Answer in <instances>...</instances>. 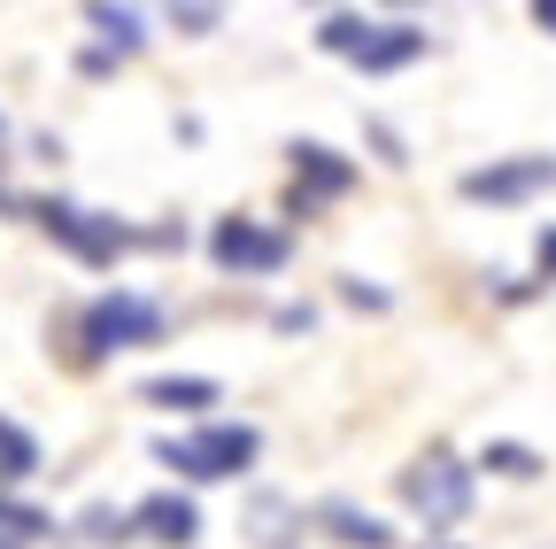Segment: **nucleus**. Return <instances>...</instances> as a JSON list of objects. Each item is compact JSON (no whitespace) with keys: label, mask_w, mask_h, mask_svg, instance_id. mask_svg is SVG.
Returning a JSON list of instances; mask_svg holds the SVG:
<instances>
[{"label":"nucleus","mask_w":556,"mask_h":549,"mask_svg":"<svg viewBox=\"0 0 556 549\" xmlns=\"http://www.w3.org/2000/svg\"><path fill=\"white\" fill-rule=\"evenodd\" d=\"M394 496H402V511L426 526V541H448L464 519H471V496H479V472L448 449V441H433V449H417L402 472H394Z\"/></svg>","instance_id":"nucleus-1"},{"label":"nucleus","mask_w":556,"mask_h":549,"mask_svg":"<svg viewBox=\"0 0 556 549\" xmlns=\"http://www.w3.org/2000/svg\"><path fill=\"white\" fill-rule=\"evenodd\" d=\"M24 217H31L70 263H86V271H116V255L139 248V225H124V217H109V210H86V201H70V194L24 201Z\"/></svg>","instance_id":"nucleus-2"},{"label":"nucleus","mask_w":556,"mask_h":549,"mask_svg":"<svg viewBox=\"0 0 556 549\" xmlns=\"http://www.w3.org/2000/svg\"><path fill=\"white\" fill-rule=\"evenodd\" d=\"M255 457H263V434H255L248 419H208V426H193V434L155 441V464L178 472V479H193V488H217V479L255 472Z\"/></svg>","instance_id":"nucleus-3"},{"label":"nucleus","mask_w":556,"mask_h":549,"mask_svg":"<svg viewBox=\"0 0 556 549\" xmlns=\"http://www.w3.org/2000/svg\"><path fill=\"white\" fill-rule=\"evenodd\" d=\"M170 333L163 302L155 295H139V287H109L78 310V340H86V357H116V349H155V340Z\"/></svg>","instance_id":"nucleus-4"},{"label":"nucleus","mask_w":556,"mask_h":549,"mask_svg":"<svg viewBox=\"0 0 556 549\" xmlns=\"http://www.w3.org/2000/svg\"><path fill=\"white\" fill-rule=\"evenodd\" d=\"M208 263L232 271V279H278L294 263V233L255 225V217H217L208 225Z\"/></svg>","instance_id":"nucleus-5"},{"label":"nucleus","mask_w":556,"mask_h":549,"mask_svg":"<svg viewBox=\"0 0 556 549\" xmlns=\"http://www.w3.org/2000/svg\"><path fill=\"white\" fill-rule=\"evenodd\" d=\"M287 171H294V194H287L294 217L325 210V201H340V194H356V178H364L356 155H340V148H325V140H287Z\"/></svg>","instance_id":"nucleus-6"},{"label":"nucleus","mask_w":556,"mask_h":549,"mask_svg":"<svg viewBox=\"0 0 556 549\" xmlns=\"http://www.w3.org/2000/svg\"><path fill=\"white\" fill-rule=\"evenodd\" d=\"M556 186V155H495V163H479L456 178L464 201H486V210H518V201L548 194Z\"/></svg>","instance_id":"nucleus-7"},{"label":"nucleus","mask_w":556,"mask_h":549,"mask_svg":"<svg viewBox=\"0 0 556 549\" xmlns=\"http://www.w3.org/2000/svg\"><path fill=\"white\" fill-rule=\"evenodd\" d=\"M131 526H139V541H155V549H193L201 541V503L178 496V488H155V496L131 503Z\"/></svg>","instance_id":"nucleus-8"},{"label":"nucleus","mask_w":556,"mask_h":549,"mask_svg":"<svg viewBox=\"0 0 556 549\" xmlns=\"http://www.w3.org/2000/svg\"><path fill=\"white\" fill-rule=\"evenodd\" d=\"M426 54H433V32H426V24H371L356 71H364V78H402L409 62H426Z\"/></svg>","instance_id":"nucleus-9"},{"label":"nucleus","mask_w":556,"mask_h":549,"mask_svg":"<svg viewBox=\"0 0 556 549\" xmlns=\"http://www.w3.org/2000/svg\"><path fill=\"white\" fill-rule=\"evenodd\" d=\"M139 402L170 410V419H208V402H225V387L208 372H155V379H139Z\"/></svg>","instance_id":"nucleus-10"},{"label":"nucleus","mask_w":556,"mask_h":549,"mask_svg":"<svg viewBox=\"0 0 556 549\" xmlns=\"http://www.w3.org/2000/svg\"><path fill=\"white\" fill-rule=\"evenodd\" d=\"M317 534L340 541V549H394V526L379 511H364V503H348V496H325L317 503Z\"/></svg>","instance_id":"nucleus-11"},{"label":"nucleus","mask_w":556,"mask_h":549,"mask_svg":"<svg viewBox=\"0 0 556 549\" xmlns=\"http://www.w3.org/2000/svg\"><path fill=\"white\" fill-rule=\"evenodd\" d=\"M47 464V449H39V434L24 426V419H9V410H0V496L9 488H24V479Z\"/></svg>","instance_id":"nucleus-12"},{"label":"nucleus","mask_w":556,"mask_h":549,"mask_svg":"<svg viewBox=\"0 0 556 549\" xmlns=\"http://www.w3.org/2000/svg\"><path fill=\"white\" fill-rule=\"evenodd\" d=\"M248 541L255 549H302V511L287 496H255L248 503Z\"/></svg>","instance_id":"nucleus-13"},{"label":"nucleus","mask_w":556,"mask_h":549,"mask_svg":"<svg viewBox=\"0 0 556 549\" xmlns=\"http://www.w3.org/2000/svg\"><path fill=\"white\" fill-rule=\"evenodd\" d=\"M86 24H93V47L116 54V62H131L139 47H148V16L139 9H86Z\"/></svg>","instance_id":"nucleus-14"},{"label":"nucleus","mask_w":556,"mask_h":549,"mask_svg":"<svg viewBox=\"0 0 556 549\" xmlns=\"http://www.w3.org/2000/svg\"><path fill=\"white\" fill-rule=\"evenodd\" d=\"M471 472H495V479H541V472H548V457H541L533 441H510V434H495V441H479Z\"/></svg>","instance_id":"nucleus-15"},{"label":"nucleus","mask_w":556,"mask_h":549,"mask_svg":"<svg viewBox=\"0 0 556 549\" xmlns=\"http://www.w3.org/2000/svg\"><path fill=\"white\" fill-rule=\"evenodd\" d=\"M78 534H86L93 549H124V541H139L131 511H116V503H86V511H78Z\"/></svg>","instance_id":"nucleus-16"},{"label":"nucleus","mask_w":556,"mask_h":549,"mask_svg":"<svg viewBox=\"0 0 556 549\" xmlns=\"http://www.w3.org/2000/svg\"><path fill=\"white\" fill-rule=\"evenodd\" d=\"M364 39H371V16H356V9H332V16L317 24V47H325V54H348V62L364 54Z\"/></svg>","instance_id":"nucleus-17"},{"label":"nucleus","mask_w":556,"mask_h":549,"mask_svg":"<svg viewBox=\"0 0 556 549\" xmlns=\"http://www.w3.org/2000/svg\"><path fill=\"white\" fill-rule=\"evenodd\" d=\"M0 534H9V541H47L54 534V511H39V503H16V496H0Z\"/></svg>","instance_id":"nucleus-18"},{"label":"nucleus","mask_w":556,"mask_h":549,"mask_svg":"<svg viewBox=\"0 0 556 549\" xmlns=\"http://www.w3.org/2000/svg\"><path fill=\"white\" fill-rule=\"evenodd\" d=\"M225 24V9H170V32H186V39H208Z\"/></svg>","instance_id":"nucleus-19"},{"label":"nucleus","mask_w":556,"mask_h":549,"mask_svg":"<svg viewBox=\"0 0 556 549\" xmlns=\"http://www.w3.org/2000/svg\"><path fill=\"white\" fill-rule=\"evenodd\" d=\"M340 302H356V310H387L394 295H387V287H364L356 271H348V279H340Z\"/></svg>","instance_id":"nucleus-20"},{"label":"nucleus","mask_w":556,"mask_h":549,"mask_svg":"<svg viewBox=\"0 0 556 549\" xmlns=\"http://www.w3.org/2000/svg\"><path fill=\"white\" fill-rule=\"evenodd\" d=\"M533 263H541V287H556V225L533 233Z\"/></svg>","instance_id":"nucleus-21"},{"label":"nucleus","mask_w":556,"mask_h":549,"mask_svg":"<svg viewBox=\"0 0 556 549\" xmlns=\"http://www.w3.org/2000/svg\"><path fill=\"white\" fill-rule=\"evenodd\" d=\"M364 132H371V148H379V163H409V155H402V140H394V132H387L379 116H364Z\"/></svg>","instance_id":"nucleus-22"},{"label":"nucleus","mask_w":556,"mask_h":549,"mask_svg":"<svg viewBox=\"0 0 556 549\" xmlns=\"http://www.w3.org/2000/svg\"><path fill=\"white\" fill-rule=\"evenodd\" d=\"M270 325H278V333H309V325H317V310H309V302H287Z\"/></svg>","instance_id":"nucleus-23"},{"label":"nucleus","mask_w":556,"mask_h":549,"mask_svg":"<svg viewBox=\"0 0 556 549\" xmlns=\"http://www.w3.org/2000/svg\"><path fill=\"white\" fill-rule=\"evenodd\" d=\"M533 24H541V32L556 39V0H533Z\"/></svg>","instance_id":"nucleus-24"},{"label":"nucleus","mask_w":556,"mask_h":549,"mask_svg":"<svg viewBox=\"0 0 556 549\" xmlns=\"http://www.w3.org/2000/svg\"><path fill=\"white\" fill-rule=\"evenodd\" d=\"M16 210H24V201H16V186H9V178H0V217H16Z\"/></svg>","instance_id":"nucleus-25"},{"label":"nucleus","mask_w":556,"mask_h":549,"mask_svg":"<svg viewBox=\"0 0 556 549\" xmlns=\"http://www.w3.org/2000/svg\"><path fill=\"white\" fill-rule=\"evenodd\" d=\"M426 549H464V541H426Z\"/></svg>","instance_id":"nucleus-26"},{"label":"nucleus","mask_w":556,"mask_h":549,"mask_svg":"<svg viewBox=\"0 0 556 549\" xmlns=\"http://www.w3.org/2000/svg\"><path fill=\"white\" fill-rule=\"evenodd\" d=\"M0 549H24V541H9V534H0Z\"/></svg>","instance_id":"nucleus-27"},{"label":"nucleus","mask_w":556,"mask_h":549,"mask_svg":"<svg viewBox=\"0 0 556 549\" xmlns=\"http://www.w3.org/2000/svg\"><path fill=\"white\" fill-rule=\"evenodd\" d=\"M0 132H9V116H0Z\"/></svg>","instance_id":"nucleus-28"}]
</instances>
